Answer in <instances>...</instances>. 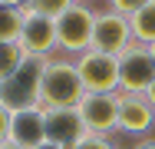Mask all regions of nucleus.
I'll return each mask as SVG.
<instances>
[{"instance_id":"1","label":"nucleus","mask_w":155,"mask_h":149,"mask_svg":"<svg viewBox=\"0 0 155 149\" xmlns=\"http://www.w3.org/2000/svg\"><path fill=\"white\" fill-rule=\"evenodd\" d=\"M86 96V86L79 80L76 60H46L43 80H40V106L43 109H76Z\"/></svg>"},{"instance_id":"2","label":"nucleus","mask_w":155,"mask_h":149,"mask_svg":"<svg viewBox=\"0 0 155 149\" xmlns=\"http://www.w3.org/2000/svg\"><path fill=\"white\" fill-rule=\"evenodd\" d=\"M43 63H46V60H40V57H23L20 70L0 83V106H3L7 113L40 106V80H43Z\"/></svg>"},{"instance_id":"3","label":"nucleus","mask_w":155,"mask_h":149,"mask_svg":"<svg viewBox=\"0 0 155 149\" xmlns=\"http://www.w3.org/2000/svg\"><path fill=\"white\" fill-rule=\"evenodd\" d=\"M93 27H96V10H89L83 0H76L66 13L56 17V43L60 50L79 57L93 50Z\"/></svg>"},{"instance_id":"4","label":"nucleus","mask_w":155,"mask_h":149,"mask_svg":"<svg viewBox=\"0 0 155 149\" xmlns=\"http://www.w3.org/2000/svg\"><path fill=\"white\" fill-rule=\"evenodd\" d=\"M152 83H155L152 50L132 40L119 53V93H145Z\"/></svg>"},{"instance_id":"5","label":"nucleus","mask_w":155,"mask_h":149,"mask_svg":"<svg viewBox=\"0 0 155 149\" xmlns=\"http://www.w3.org/2000/svg\"><path fill=\"white\" fill-rule=\"evenodd\" d=\"M76 70L86 93H119V57L86 50L76 60Z\"/></svg>"},{"instance_id":"6","label":"nucleus","mask_w":155,"mask_h":149,"mask_svg":"<svg viewBox=\"0 0 155 149\" xmlns=\"http://www.w3.org/2000/svg\"><path fill=\"white\" fill-rule=\"evenodd\" d=\"M76 109L86 133L109 136L112 129H119V93H86Z\"/></svg>"},{"instance_id":"7","label":"nucleus","mask_w":155,"mask_h":149,"mask_svg":"<svg viewBox=\"0 0 155 149\" xmlns=\"http://www.w3.org/2000/svg\"><path fill=\"white\" fill-rule=\"evenodd\" d=\"M17 43H20V50L27 57L50 60L53 50H60V43H56V20L43 17V13H33V10H23V30H20Z\"/></svg>"},{"instance_id":"8","label":"nucleus","mask_w":155,"mask_h":149,"mask_svg":"<svg viewBox=\"0 0 155 149\" xmlns=\"http://www.w3.org/2000/svg\"><path fill=\"white\" fill-rule=\"evenodd\" d=\"M132 43V27H129V17L116 13V10H96V27H93V50L99 53H109V57H119L125 47Z\"/></svg>"},{"instance_id":"9","label":"nucleus","mask_w":155,"mask_h":149,"mask_svg":"<svg viewBox=\"0 0 155 149\" xmlns=\"http://www.w3.org/2000/svg\"><path fill=\"white\" fill-rule=\"evenodd\" d=\"M119 129L129 136H149L155 129V109L145 93H119Z\"/></svg>"},{"instance_id":"10","label":"nucleus","mask_w":155,"mask_h":149,"mask_svg":"<svg viewBox=\"0 0 155 149\" xmlns=\"http://www.w3.org/2000/svg\"><path fill=\"white\" fill-rule=\"evenodd\" d=\"M7 139L23 149H36L46 143V119H43V106H30V109H17L10 113V129Z\"/></svg>"},{"instance_id":"11","label":"nucleus","mask_w":155,"mask_h":149,"mask_svg":"<svg viewBox=\"0 0 155 149\" xmlns=\"http://www.w3.org/2000/svg\"><path fill=\"white\" fill-rule=\"evenodd\" d=\"M43 119H46V139L63 146V149L76 146L86 136V126L79 119V109H43Z\"/></svg>"},{"instance_id":"12","label":"nucleus","mask_w":155,"mask_h":149,"mask_svg":"<svg viewBox=\"0 0 155 149\" xmlns=\"http://www.w3.org/2000/svg\"><path fill=\"white\" fill-rule=\"evenodd\" d=\"M129 27H132V40H135V43L152 47L155 43V0H149L145 7H139V10L129 17Z\"/></svg>"},{"instance_id":"13","label":"nucleus","mask_w":155,"mask_h":149,"mask_svg":"<svg viewBox=\"0 0 155 149\" xmlns=\"http://www.w3.org/2000/svg\"><path fill=\"white\" fill-rule=\"evenodd\" d=\"M23 30V7L0 3V43H17Z\"/></svg>"},{"instance_id":"14","label":"nucleus","mask_w":155,"mask_h":149,"mask_svg":"<svg viewBox=\"0 0 155 149\" xmlns=\"http://www.w3.org/2000/svg\"><path fill=\"white\" fill-rule=\"evenodd\" d=\"M23 57H27V53L20 50V43H0V83L20 70Z\"/></svg>"},{"instance_id":"15","label":"nucleus","mask_w":155,"mask_h":149,"mask_svg":"<svg viewBox=\"0 0 155 149\" xmlns=\"http://www.w3.org/2000/svg\"><path fill=\"white\" fill-rule=\"evenodd\" d=\"M76 0H27L23 3V10H33V13H43V17H60V13H66L69 7H73Z\"/></svg>"},{"instance_id":"16","label":"nucleus","mask_w":155,"mask_h":149,"mask_svg":"<svg viewBox=\"0 0 155 149\" xmlns=\"http://www.w3.org/2000/svg\"><path fill=\"white\" fill-rule=\"evenodd\" d=\"M69 149H116L112 146V139L109 136H96V133H86L76 146H69Z\"/></svg>"},{"instance_id":"17","label":"nucleus","mask_w":155,"mask_h":149,"mask_svg":"<svg viewBox=\"0 0 155 149\" xmlns=\"http://www.w3.org/2000/svg\"><path fill=\"white\" fill-rule=\"evenodd\" d=\"M149 0H109V10H116V13H125V17H132L139 7H145Z\"/></svg>"},{"instance_id":"18","label":"nucleus","mask_w":155,"mask_h":149,"mask_svg":"<svg viewBox=\"0 0 155 149\" xmlns=\"http://www.w3.org/2000/svg\"><path fill=\"white\" fill-rule=\"evenodd\" d=\"M7 129H10V113L0 106V143H7Z\"/></svg>"},{"instance_id":"19","label":"nucleus","mask_w":155,"mask_h":149,"mask_svg":"<svg viewBox=\"0 0 155 149\" xmlns=\"http://www.w3.org/2000/svg\"><path fill=\"white\" fill-rule=\"evenodd\" d=\"M135 149H155V139H142V143H135Z\"/></svg>"},{"instance_id":"20","label":"nucleus","mask_w":155,"mask_h":149,"mask_svg":"<svg viewBox=\"0 0 155 149\" xmlns=\"http://www.w3.org/2000/svg\"><path fill=\"white\" fill-rule=\"evenodd\" d=\"M145 99H149V103H152V109H155V83L149 89H145Z\"/></svg>"},{"instance_id":"21","label":"nucleus","mask_w":155,"mask_h":149,"mask_svg":"<svg viewBox=\"0 0 155 149\" xmlns=\"http://www.w3.org/2000/svg\"><path fill=\"white\" fill-rule=\"evenodd\" d=\"M36 149H63V146H56V143H50V139H46V143H40Z\"/></svg>"},{"instance_id":"22","label":"nucleus","mask_w":155,"mask_h":149,"mask_svg":"<svg viewBox=\"0 0 155 149\" xmlns=\"http://www.w3.org/2000/svg\"><path fill=\"white\" fill-rule=\"evenodd\" d=\"M0 149H23V146H17V143H10V139H7V143H0Z\"/></svg>"},{"instance_id":"23","label":"nucleus","mask_w":155,"mask_h":149,"mask_svg":"<svg viewBox=\"0 0 155 149\" xmlns=\"http://www.w3.org/2000/svg\"><path fill=\"white\" fill-rule=\"evenodd\" d=\"M0 3H10V7H23L27 0H0Z\"/></svg>"},{"instance_id":"24","label":"nucleus","mask_w":155,"mask_h":149,"mask_svg":"<svg viewBox=\"0 0 155 149\" xmlns=\"http://www.w3.org/2000/svg\"><path fill=\"white\" fill-rule=\"evenodd\" d=\"M149 50H152V60H155V43H152V47H149Z\"/></svg>"}]
</instances>
